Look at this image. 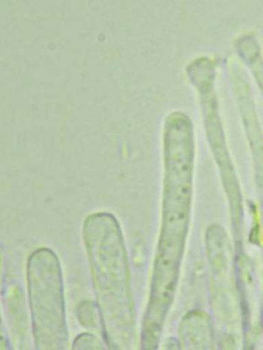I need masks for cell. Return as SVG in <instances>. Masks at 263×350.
Returning a JSON list of instances; mask_svg holds the SVG:
<instances>
[{"instance_id": "cell-1", "label": "cell", "mask_w": 263, "mask_h": 350, "mask_svg": "<svg viewBox=\"0 0 263 350\" xmlns=\"http://www.w3.org/2000/svg\"><path fill=\"white\" fill-rule=\"evenodd\" d=\"M82 237L108 347L121 349L133 326L125 239L115 216L99 212L85 217Z\"/></svg>"}, {"instance_id": "cell-2", "label": "cell", "mask_w": 263, "mask_h": 350, "mask_svg": "<svg viewBox=\"0 0 263 350\" xmlns=\"http://www.w3.org/2000/svg\"><path fill=\"white\" fill-rule=\"evenodd\" d=\"M196 160L195 124L185 116L166 120L164 128V178L161 232L187 236Z\"/></svg>"}, {"instance_id": "cell-3", "label": "cell", "mask_w": 263, "mask_h": 350, "mask_svg": "<svg viewBox=\"0 0 263 350\" xmlns=\"http://www.w3.org/2000/svg\"><path fill=\"white\" fill-rule=\"evenodd\" d=\"M29 302L37 349L68 347L63 275L58 256L49 247H40L27 263Z\"/></svg>"}, {"instance_id": "cell-4", "label": "cell", "mask_w": 263, "mask_h": 350, "mask_svg": "<svg viewBox=\"0 0 263 350\" xmlns=\"http://www.w3.org/2000/svg\"><path fill=\"white\" fill-rule=\"evenodd\" d=\"M95 303L86 301L79 307V318L82 324L88 328H97L99 318Z\"/></svg>"}, {"instance_id": "cell-5", "label": "cell", "mask_w": 263, "mask_h": 350, "mask_svg": "<svg viewBox=\"0 0 263 350\" xmlns=\"http://www.w3.org/2000/svg\"><path fill=\"white\" fill-rule=\"evenodd\" d=\"M73 348L74 349H103L105 347L96 337L89 334H82L75 338Z\"/></svg>"}]
</instances>
